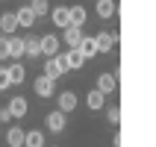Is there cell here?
<instances>
[{
  "mask_svg": "<svg viewBox=\"0 0 156 147\" xmlns=\"http://www.w3.org/2000/svg\"><path fill=\"white\" fill-rule=\"evenodd\" d=\"M83 38H86V35H83V26H68V30H65V35H62V41L68 44L71 50H77Z\"/></svg>",
  "mask_w": 156,
  "mask_h": 147,
  "instance_id": "cell-3",
  "label": "cell"
},
{
  "mask_svg": "<svg viewBox=\"0 0 156 147\" xmlns=\"http://www.w3.org/2000/svg\"><path fill=\"white\" fill-rule=\"evenodd\" d=\"M24 147H44V132L41 130H30V132H27V144Z\"/></svg>",
  "mask_w": 156,
  "mask_h": 147,
  "instance_id": "cell-19",
  "label": "cell"
},
{
  "mask_svg": "<svg viewBox=\"0 0 156 147\" xmlns=\"http://www.w3.org/2000/svg\"><path fill=\"white\" fill-rule=\"evenodd\" d=\"M50 15H53V24H56V26H62V30L71 26V9L68 6H56Z\"/></svg>",
  "mask_w": 156,
  "mask_h": 147,
  "instance_id": "cell-7",
  "label": "cell"
},
{
  "mask_svg": "<svg viewBox=\"0 0 156 147\" xmlns=\"http://www.w3.org/2000/svg\"><path fill=\"white\" fill-rule=\"evenodd\" d=\"M62 74H68V68H65V59H62V56H53V59H47V65H44V77L59 79Z\"/></svg>",
  "mask_w": 156,
  "mask_h": 147,
  "instance_id": "cell-1",
  "label": "cell"
},
{
  "mask_svg": "<svg viewBox=\"0 0 156 147\" xmlns=\"http://www.w3.org/2000/svg\"><path fill=\"white\" fill-rule=\"evenodd\" d=\"M9 112H12V118H24L30 112V103H27L24 97H12L9 100Z\"/></svg>",
  "mask_w": 156,
  "mask_h": 147,
  "instance_id": "cell-10",
  "label": "cell"
},
{
  "mask_svg": "<svg viewBox=\"0 0 156 147\" xmlns=\"http://www.w3.org/2000/svg\"><path fill=\"white\" fill-rule=\"evenodd\" d=\"M44 121H47V130H50V132H62V130H65V124H68V118H65V112L56 109V112H50Z\"/></svg>",
  "mask_w": 156,
  "mask_h": 147,
  "instance_id": "cell-4",
  "label": "cell"
},
{
  "mask_svg": "<svg viewBox=\"0 0 156 147\" xmlns=\"http://www.w3.org/2000/svg\"><path fill=\"white\" fill-rule=\"evenodd\" d=\"M97 38V50L100 53H109L115 47V41H118V35H112V33H100V35H94Z\"/></svg>",
  "mask_w": 156,
  "mask_h": 147,
  "instance_id": "cell-14",
  "label": "cell"
},
{
  "mask_svg": "<svg viewBox=\"0 0 156 147\" xmlns=\"http://www.w3.org/2000/svg\"><path fill=\"white\" fill-rule=\"evenodd\" d=\"M15 30H18V18H15V12H6V15H0V33L12 35Z\"/></svg>",
  "mask_w": 156,
  "mask_h": 147,
  "instance_id": "cell-16",
  "label": "cell"
},
{
  "mask_svg": "<svg viewBox=\"0 0 156 147\" xmlns=\"http://www.w3.org/2000/svg\"><path fill=\"white\" fill-rule=\"evenodd\" d=\"M35 94H38V97H53V94H56V79H50V77H44V74H41V77H38V79H35Z\"/></svg>",
  "mask_w": 156,
  "mask_h": 147,
  "instance_id": "cell-2",
  "label": "cell"
},
{
  "mask_svg": "<svg viewBox=\"0 0 156 147\" xmlns=\"http://www.w3.org/2000/svg\"><path fill=\"white\" fill-rule=\"evenodd\" d=\"M97 15L100 18H112L115 15V0H97Z\"/></svg>",
  "mask_w": 156,
  "mask_h": 147,
  "instance_id": "cell-20",
  "label": "cell"
},
{
  "mask_svg": "<svg viewBox=\"0 0 156 147\" xmlns=\"http://www.w3.org/2000/svg\"><path fill=\"white\" fill-rule=\"evenodd\" d=\"M56 50H59V38H56V35H41V56L53 59Z\"/></svg>",
  "mask_w": 156,
  "mask_h": 147,
  "instance_id": "cell-8",
  "label": "cell"
},
{
  "mask_svg": "<svg viewBox=\"0 0 156 147\" xmlns=\"http://www.w3.org/2000/svg\"><path fill=\"white\" fill-rule=\"evenodd\" d=\"M80 53H83V56H86V59H91V56H97V38L94 35H86V38H83V41H80V47H77Z\"/></svg>",
  "mask_w": 156,
  "mask_h": 147,
  "instance_id": "cell-9",
  "label": "cell"
},
{
  "mask_svg": "<svg viewBox=\"0 0 156 147\" xmlns=\"http://www.w3.org/2000/svg\"><path fill=\"white\" fill-rule=\"evenodd\" d=\"M62 59H65V68H68V71H80L83 65H86V56H83L80 50H68Z\"/></svg>",
  "mask_w": 156,
  "mask_h": 147,
  "instance_id": "cell-6",
  "label": "cell"
},
{
  "mask_svg": "<svg viewBox=\"0 0 156 147\" xmlns=\"http://www.w3.org/2000/svg\"><path fill=\"white\" fill-rule=\"evenodd\" d=\"M0 59H9V38L0 41Z\"/></svg>",
  "mask_w": 156,
  "mask_h": 147,
  "instance_id": "cell-26",
  "label": "cell"
},
{
  "mask_svg": "<svg viewBox=\"0 0 156 147\" xmlns=\"http://www.w3.org/2000/svg\"><path fill=\"white\" fill-rule=\"evenodd\" d=\"M6 121H12V112H9V106H6V109H0V124H6Z\"/></svg>",
  "mask_w": 156,
  "mask_h": 147,
  "instance_id": "cell-27",
  "label": "cell"
},
{
  "mask_svg": "<svg viewBox=\"0 0 156 147\" xmlns=\"http://www.w3.org/2000/svg\"><path fill=\"white\" fill-rule=\"evenodd\" d=\"M12 86V77H9V68H0V91H6Z\"/></svg>",
  "mask_w": 156,
  "mask_h": 147,
  "instance_id": "cell-25",
  "label": "cell"
},
{
  "mask_svg": "<svg viewBox=\"0 0 156 147\" xmlns=\"http://www.w3.org/2000/svg\"><path fill=\"white\" fill-rule=\"evenodd\" d=\"M97 91H103V94L118 91V77H115V74H100V79H97Z\"/></svg>",
  "mask_w": 156,
  "mask_h": 147,
  "instance_id": "cell-5",
  "label": "cell"
},
{
  "mask_svg": "<svg viewBox=\"0 0 156 147\" xmlns=\"http://www.w3.org/2000/svg\"><path fill=\"white\" fill-rule=\"evenodd\" d=\"M9 56H12V59H24V56H27L24 38H18V35H12V38H9Z\"/></svg>",
  "mask_w": 156,
  "mask_h": 147,
  "instance_id": "cell-13",
  "label": "cell"
},
{
  "mask_svg": "<svg viewBox=\"0 0 156 147\" xmlns=\"http://www.w3.org/2000/svg\"><path fill=\"white\" fill-rule=\"evenodd\" d=\"M83 24H86V9L71 6V26H83Z\"/></svg>",
  "mask_w": 156,
  "mask_h": 147,
  "instance_id": "cell-22",
  "label": "cell"
},
{
  "mask_svg": "<svg viewBox=\"0 0 156 147\" xmlns=\"http://www.w3.org/2000/svg\"><path fill=\"white\" fill-rule=\"evenodd\" d=\"M24 47H27V56L30 59H38L41 56V38H33L30 35V38H24Z\"/></svg>",
  "mask_w": 156,
  "mask_h": 147,
  "instance_id": "cell-18",
  "label": "cell"
},
{
  "mask_svg": "<svg viewBox=\"0 0 156 147\" xmlns=\"http://www.w3.org/2000/svg\"><path fill=\"white\" fill-rule=\"evenodd\" d=\"M9 77H12V86H18V82H24V77H27L24 65H21V62H18V65H9Z\"/></svg>",
  "mask_w": 156,
  "mask_h": 147,
  "instance_id": "cell-21",
  "label": "cell"
},
{
  "mask_svg": "<svg viewBox=\"0 0 156 147\" xmlns=\"http://www.w3.org/2000/svg\"><path fill=\"white\" fill-rule=\"evenodd\" d=\"M106 121L109 124H121V106H109V109H106Z\"/></svg>",
  "mask_w": 156,
  "mask_h": 147,
  "instance_id": "cell-24",
  "label": "cell"
},
{
  "mask_svg": "<svg viewBox=\"0 0 156 147\" xmlns=\"http://www.w3.org/2000/svg\"><path fill=\"white\" fill-rule=\"evenodd\" d=\"M0 41H3V33H0Z\"/></svg>",
  "mask_w": 156,
  "mask_h": 147,
  "instance_id": "cell-28",
  "label": "cell"
},
{
  "mask_svg": "<svg viewBox=\"0 0 156 147\" xmlns=\"http://www.w3.org/2000/svg\"><path fill=\"white\" fill-rule=\"evenodd\" d=\"M74 109H77V94H74V91H62L59 94V112H74Z\"/></svg>",
  "mask_w": 156,
  "mask_h": 147,
  "instance_id": "cell-11",
  "label": "cell"
},
{
  "mask_svg": "<svg viewBox=\"0 0 156 147\" xmlns=\"http://www.w3.org/2000/svg\"><path fill=\"white\" fill-rule=\"evenodd\" d=\"M30 9L35 12V18H41V15H47V12H53L47 0H33V3H30Z\"/></svg>",
  "mask_w": 156,
  "mask_h": 147,
  "instance_id": "cell-23",
  "label": "cell"
},
{
  "mask_svg": "<svg viewBox=\"0 0 156 147\" xmlns=\"http://www.w3.org/2000/svg\"><path fill=\"white\" fill-rule=\"evenodd\" d=\"M6 141H9V147H24L27 144V132L21 130V127H12V130L6 132Z\"/></svg>",
  "mask_w": 156,
  "mask_h": 147,
  "instance_id": "cell-12",
  "label": "cell"
},
{
  "mask_svg": "<svg viewBox=\"0 0 156 147\" xmlns=\"http://www.w3.org/2000/svg\"><path fill=\"white\" fill-rule=\"evenodd\" d=\"M103 100H106V94H103V91H97V88H91V91L86 94V103H88V109H91V112L103 109Z\"/></svg>",
  "mask_w": 156,
  "mask_h": 147,
  "instance_id": "cell-15",
  "label": "cell"
},
{
  "mask_svg": "<svg viewBox=\"0 0 156 147\" xmlns=\"http://www.w3.org/2000/svg\"><path fill=\"white\" fill-rule=\"evenodd\" d=\"M15 18H18V26H33V24H35V12H33L30 6H21V9L15 12Z\"/></svg>",
  "mask_w": 156,
  "mask_h": 147,
  "instance_id": "cell-17",
  "label": "cell"
}]
</instances>
